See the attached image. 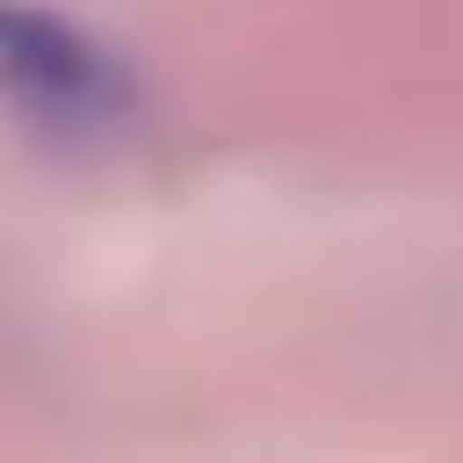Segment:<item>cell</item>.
Masks as SVG:
<instances>
[{
  "label": "cell",
  "instance_id": "6da1fadb",
  "mask_svg": "<svg viewBox=\"0 0 463 463\" xmlns=\"http://www.w3.org/2000/svg\"><path fill=\"white\" fill-rule=\"evenodd\" d=\"M0 103L52 146H120L137 129V78L120 52L52 9L0 0Z\"/></svg>",
  "mask_w": 463,
  "mask_h": 463
}]
</instances>
